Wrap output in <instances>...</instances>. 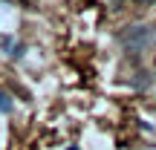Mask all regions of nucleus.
<instances>
[{"label": "nucleus", "mask_w": 156, "mask_h": 150, "mask_svg": "<svg viewBox=\"0 0 156 150\" xmlns=\"http://www.w3.org/2000/svg\"><path fill=\"white\" fill-rule=\"evenodd\" d=\"M151 40H153V32L147 26H130L127 32H122V44L127 49V55H142L151 46Z\"/></svg>", "instance_id": "nucleus-1"}, {"label": "nucleus", "mask_w": 156, "mask_h": 150, "mask_svg": "<svg viewBox=\"0 0 156 150\" xmlns=\"http://www.w3.org/2000/svg\"><path fill=\"white\" fill-rule=\"evenodd\" d=\"M9 110H12V98L0 89V113H9Z\"/></svg>", "instance_id": "nucleus-2"}, {"label": "nucleus", "mask_w": 156, "mask_h": 150, "mask_svg": "<svg viewBox=\"0 0 156 150\" xmlns=\"http://www.w3.org/2000/svg\"><path fill=\"white\" fill-rule=\"evenodd\" d=\"M139 3H142V6H151V3H156V0H139Z\"/></svg>", "instance_id": "nucleus-3"}, {"label": "nucleus", "mask_w": 156, "mask_h": 150, "mask_svg": "<svg viewBox=\"0 0 156 150\" xmlns=\"http://www.w3.org/2000/svg\"><path fill=\"white\" fill-rule=\"evenodd\" d=\"M69 150H75V147H69Z\"/></svg>", "instance_id": "nucleus-4"}]
</instances>
